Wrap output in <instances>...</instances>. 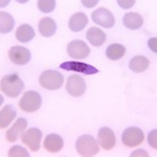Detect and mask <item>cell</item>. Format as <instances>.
Here are the masks:
<instances>
[{"label":"cell","instance_id":"1","mask_svg":"<svg viewBox=\"0 0 157 157\" xmlns=\"http://www.w3.org/2000/svg\"><path fill=\"white\" fill-rule=\"evenodd\" d=\"M0 89L7 97L14 98L20 96V93L24 89V81L20 78L17 73H11V75H6L2 78L0 82Z\"/></svg>","mask_w":157,"mask_h":157},{"label":"cell","instance_id":"2","mask_svg":"<svg viewBox=\"0 0 157 157\" xmlns=\"http://www.w3.org/2000/svg\"><path fill=\"white\" fill-rule=\"evenodd\" d=\"M76 151L80 156L90 157L98 153L100 145L92 135H81L76 141Z\"/></svg>","mask_w":157,"mask_h":157},{"label":"cell","instance_id":"3","mask_svg":"<svg viewBox=\"0 0 157 157\" xmlns=\"http://www.w3.org/2000/svg\"><path fill=\"white\" fill-rule=\"evenodd\" d=\"M63 82H64V77H63L62 73H59L58 71L54 70H48L41 73L39 76V84H41L42 88L48 90H56L59 89Z\"/></svg>","mask_w":157,"mask_h":157},{"label":"cell","instance_id":"4","mask_svg":"<svg viewBox=\"0 0 157 157\" xmlns=\"http://www.w3.org/2000/svg\"><path fill=\"white\" fill-rule=\"evenodd\" d=\"M42 105L41 94L36 90H29L22 96L20 100V109L26 113H34L37 111Z\"/></svg>","mask_w":157,"mask_h":157},{"label":"cell","instance_id":"5","mask_svg":"<svg viewBox=\"0 0 157 157\" xmlns=\"http://www.w3.org/2000/svg\"><path fill=\"white\" fill-rule=\"evenodd\" d=\"M41 139H42V131L33 127L28 131H24L21 134V140L32 152H37L41 147Z\"/></svg>","mask_w":157,"mask_h":157},{"label":"cell","instance_id":"6","mask_svg":"<svg viewBox=\"0 0 157 157\" xmlns=\"http://www.w3.org/2000/svg\"><path fill=\"white\" fill-rule=\"evenodd\" d=\"M68 55H70L73 60H81V59L86 58L90 54V48L84 41H72L68 43L67 47Z\"/></svg>","mask_w":157,"mask_h":157},{"label":"cell","instance_id":"7","mask_svg":"<svg viewBox=\"0 0 157 157\" xmlns=\"http://www.w3.org/2000/svg\"><path fill=\"white\" fill-rule=\"evenodd\" d=\"M66 89L68 92V94H71L72 97L82 96L86 90V85H85L84 78L78 75L70 76L67 80V84H66Z\"/></svg>","mask_w":157,"mask_h":157},{"label":"cell","instance_id":"8","mask_svg":"<svg viewBox=\"0 0 157 157\" xmlns=\"http://www.w3.org/2000/svg\"><path fill=\"white\" fill-rule=\"evenodd\" d=\"M144 134L137 127H128L122 134V141L126 147H136L143 143Z\"/></svg>","mask_w":157,"mask_h":157},{"label":"cell","instance_id":"9","mask_svg":"<svg viewBox=\"0 0 157 157\" xmlns=\"http://www.w3.org/2000/svg\"><path fill=\"white\" fill-rule=\"evenodd\" d=\"M92 18L97 25L107 28V29L113 28L115 24V18L113 16V13L106 8H100V9H97V11H94L92 14Z\"/></svg>","mask_w":157,"mask_h":157},{"label":"cell","instance_id":"10","mask_svg":"<svg viewBox=\"0 0 157 157\" xmlns=\"http://www.w3.org/2000/svg\"><path fill=\"white\" fill-rule=\"evenodd\" d=\"M8 56L11 59V62L14 63V64L24 66V64H26V63H29V60H30V58H32V54L26 47L13 46L11 50H9Z\"/></svg>","mask_w":157,"mask_h":157},{"label":"cell","instance_id":"11","mask_svg":"<svg viewBox=\"0 0 157 157\" xmlns=\"http://www.w3.org/2000/svg\"><path fill=\"white\" fill-rule=\"evenodd\" d=\"M60 68L67 71H76L80 73H85V75H96L98 70L96 67L89 66L86 63H82L80 60H70V62H64L60 64Z\"/></svg>","mask_w":157,"mask_h":157},{"label":"cell","instance_id":"12","mask_svg":"<svg viewBox=\"0 0 157 157\" xmlns=\"http://www.w3.org/2000/svg\"><path fill=\"white\" fill-rule=\"evenodd\" d=\"M117 137L114 131L109 127H102L98 131V144H100L105 151H110L115 147Z\"/></svg>","mask_w":157,"mask_h":157},{"label":"cell","instance_id":"13","mask_svg":"<svg viewBox=\"0 0 157 157\" xmlns=\"http://www.w3.org/2000/svg\"><path fill=\"white\" fill-rule=\"evenodd\" d=\"M63 145H64V140L62 139V136H59L56 134H50L46 136L45 141H43V147L47 152H52V153H56L59 152Z\"/></svg>","mask_w":157,"mask_h":157},{"label":"cell","instance_id":"14","mask_svg":"<svg viewBox=\"0 0 157 157\" xmlns=\"http://www.w3.org/2000/svg\"><path fill=\"white\" fill-rule=\"evenodd\" d=\"M26 126H28V121L25 118H18L16 121V123L7 131V135H6L7 140L8 141H16L18 139V136L21 135V132L26 128Z\"/></svg>","mask_w":157,"mask_h":157},{"label":"cell","instance_id":"15","mask_svg":"<svg viewBox=\"0 0 157 157\" xmlns=\"http://www.w3.org/2000/svg\"><path fill=\"white\" fill-rule=\"evenodd\" d=\"M86 39L93 46H101L106 42V34L104 30H101L100 28L92 26V28H89V30L86 32Z\"/></svg>","mask_w":157,"mask_h":157},{"label":"cell","instance_id":"16","mask_svg":"<svg viewBox=\"0 0 157 157\" xmlns=\"http://www.w3.org/2000/svg\"><path fill=\"white\" fill-rule=\"evenodd\" d=\"M123 24L127 29H131V30H136V29H140L144 24L143 16H140L139 13L136 12H131L124 14L123 17Z\"/></svg>","mask_w":157,"mask_h":157},{"label":"cell","instance_id":"17","mask_svg":"<svg viewBox=\"0 0 157 157\" xmlns=\"http://www.w3.org/2000/svg\"><path fill=\"white\" fill-rule=\"evenodd\" d=\"M38 30L43 37H51L56 32V22L50 17H43L38 24Z\"/></svg>","mask_w":157,"mask_h":157},{"label":"cell","instance_id":"18","mask_svg":"<svg viewBox=\"0 0 157 157\" xmlns=\"http://www.w3.org/2000/svg\"><path fill=\"white\" fill-rule=\"evenodd\" d=\"M86 24H88L86 14L82 13V12H77L70 18L68 26H70V29L72 32H80L86 26Z\"/></svg>","mask_w":157,"mask_h":157},{"label":"cell","instance_id":"19","mask_svg":"<svg viewBox=\"0 0 157 157\" xmlns=\"http://www.w3.org/2000/svg\"><path fill=\"white\" fill-rule=\"evenodd\" d=\"M16 118V110L12 105L4 106L2 111H0V128H6L11 124V122Z\"/></svg>","mask_w":157,"mask_h":157},{"label":"cell","instance_id":"20","mask_svg":"<svg viewBox=\"0 0 157 157\" xmlns=\"http://www.w3.org/2000/svg\"><path fill=\"white\" fill-rule=\"evenodd\" d=\"M34 29L28 25V24H24V25L18 26L17 30H16V38L18 42L21 43H26V42H30L32 39L34 38Z\"/></svg>","mask_w":157,"mask_h":157},{"label":"cell","instance_id":"21","mask_svg":"<svg viewBox=\"0 0 157 157\" xmlns=\"http://www.w3.org/2000/svg\"><path fill=\"white\" fill-rule=\"evenodd\" d=\"M124 54H126V48L121 43H113V45H110L106 48V56L110 60H119V59L124 56Z\"/></svg>","mask_w":157,"mask_h":157},{"label":"cell","instance_id":"22","mask_svg":"<svg viewBox=\"0 0 157 157\" xmlns=\"http://www.w3.org/2000/svg\"><path fill=\"white\" fill-rule=\"evenodd\" d=\"M148 67H149V60L145 56H141V55H137L135 58H132L131 62H130L131 71L137 72V73H139V72H144Z\"/></svg>","mask_w":157,"mask_h":157},{"label":"cell","instance_id":"23","mask_svg":"<svg viewBox=\"0 0 157 157\" xmlns=\"http://www.w3.org/2000/svg\"><path fill=\"white\" fill-rule=\"evenodd\" d=\"M13 26H14V20L11 14L7 12L0 13V32H2V34H7L12 32Z\"/></svg>","mask_w":157,"mask_h":157},{"label":"cell","instance_id":"24","mask_svg":"<svg viewBox=\"0 0 157 157\" xmlns=\"http://www.w3.org/2000/svg\"><path fill=\"white\" fill-rule=\"evenodd\" d=\"M37 6L39 8V11L43 12V13H50L55 9L56 3L54 0H38L37 2Z\"/></svg>","mask_w":157,"mask_h":157},{"label":"cell","instance_id":"25","mask_svg":"<svg viewBox=\"0 0 157 157\" xmlns=\"http://www.w3.org/2000/svg\"><path fill=\"white\" fill-rule=\"evenodd\" d=\"M18 156L29 157V152L25 148L20 147V145H14L8 151V157H18Z\"/></svg>","mask_w":157,"mask_h":157},{"label":"cell","instance_id":"26","mask_svg":"<svg viewBox=\"0 0 157 157\" xmlns=\"http://www.w3.org/2000/svg\"><path fill=\"white\" fill-rule=\"evenodd\" d=\"M156 135H157V131H156V130L151 131V132H149V135H148V141H149V145H151L153 149H156V148H157V143H156Z\"/></svg>","mask_w":157,"mask_h":157},{"label":"cell","instance_id":"27","mask_svg":"<svg viewBox=\"0 0 157 157\" xmlns=\"http://www.w3.org/2000/svg\"><path fill=\"white\" fill-rule=\"evenodd\" d=\"M118 4L122 7V8H131L132 6H135V0H118Z\"/></svg>","mask_w":157,"mask_h":157},{"label":"cell","instance_id":"28","mask_svg":"<svg viewBox=\"0 0 157 157\" xmlns=\"http://www.w3.org/2000/svg\"><path fill=\"white\" fill-rule=\"evenodd\" d=\"M156 43H157V38H151L149 41H148V45H149V48L153 52H157V46H156Z\"/></svg>","mask_w":157,"mask_h":157},{"label":"cell","instance_id":"29","mask_svg":"<svg viewBox=\"0 0 157 157\" xmlns=\"http://www.w3.org/2000/svg\"><path fill=\"white\" fill-rule=\"evenodd\" d=\"M82 4H84L85 7H88V8H89V7L96 6V4H97V2H96V0H94V2H86V0H82Z\"/></svg>","mask_w":157,"mask_h":157}]
</instances>
